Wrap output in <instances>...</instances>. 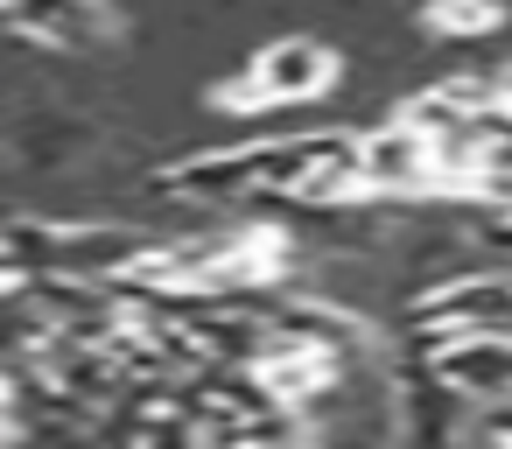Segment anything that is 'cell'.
<instances>
[{
	"mask_svg": "<svg viewBox=\"0 0 512 449\" xmlns=\"http://www.w3.org/2000/svg\"><path fill=\"white\" fill-rule=\"evenodd\" d=\"M428 22H435V29H456V36H477V29L498 22V8H491V0H442Z\"/></svg>",
	"mask_w": 512,
	"mask_h": 449,
	"instance_id": "cell-3",
	"label": "cell"
},
{
	"mask_svg": "<svg viewBox=\"0 0 512 449\" xmlns=\"http://www.w3.org/2000/svg\"><path fill=\"white\" fill-rule=\"evenodd\" d=\"M323 78H330V57H323L316 43H281V50L253 57V85H246V99H309Z\"/></svg>",
	"mask_w": 512,
	"mask_h": 449,
	"instance_id": "cell-2",
	"label": "cell"
},
{
	"mask_svg": "<svg viewBox=\"0 0 512 449\" xmlns=\"http://www.w3.org/2000/svg\"><path fill=\"white\" fill-rule=\"evenodd\" d=\"M0 15L43 50H99L113 36V15L99 0H0Z\"/></svg>",
	"mask_w": 512,
	"mask_h": 449,
	"instance_id": "cell-1",
	"label": "cell"
}]
</instances>
